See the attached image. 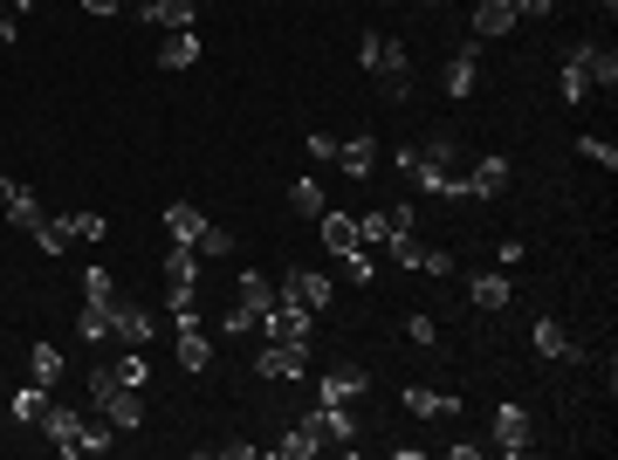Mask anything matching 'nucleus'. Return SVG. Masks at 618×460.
<instances>
[{
  "instance_id": "nucleus-44",
  "label": "nucleus",
  "mask_w": 618,
  "mask_h": 460,
  "mask_svg": "<svg viewBox=\"0 0 618 460\" xmlns=\"http://www.w3.org/2000/svg\"><path fill=\"white\" fill-rule=\"evenodd\" d=\"M420 8H440V0H420Z\"/></svg>"
},
{
  "instance_id": "nucleus-32",
  "label": "nucleus",
  "mask_w": 618,
  "mask_h": 460,
  "mask_svg": "<svg viewBox=\"0 0 618 460\" xmlns=\"http://www.w3.org/2000/svg\"><path fill=\"white\" fill-rule=\"evenodd\" d=\"M611 82H618V56L591 41V90H611Z\"/></svg>"
},
{
  "instance_id": "nucleus-22",
  "label": "nucleus",
  "mask_w": 618,
  "mask_h": 460,
  "mask_svg": "<svg viewBox=\"0 0 618 460\" xmlns=\"http://www.w3.org/2000/svg\"><path fill=\"white\" fill-rule=\"evenodd\" d=\"M158 62H165V69H193V62H199V35H193V28H165Z\"/></svg>"
},
{
  "instance_id": "nucleus-11",
  "label": "nucleus",
  "mask_w": 618,
  "mask_h": 460,
  "mask_svg": "<svg viewBox=\"0 0 618 460\" xmlns=\"http://www.w3.org/2000/svg\"><path fill=\"white\" fill-rule=\"evenodd\" d=\"M173 330H179V371H193V379H199V371L214 364V337L199 330V310L193 316H173Z\"/></svg>"
},
{
  "instance_id": "nucleus-42",
  "label": "nucleus",
  "mask_w": 618,
  "mask_h": 460,
  "mask_svg": "<svg viewBox=\"0 0 618 460\" xmlns=\"http://www.w3.org/2000/svg\"><path fill=\"white\" fill-rule=\"evenodd\" d=\"M310 158H337V138H330V131H310Z\"/></svg>"
},
{
  "instance_id": "nucleus-38",
  "label": "nucleus",
  "mask_w": 618,
  "mask_h": 460,
  "mask_svg": "<svg viewBox=\"0 0 618 460\" xmlns=\"http://www.w3.org/2000/svg\"><path fill=\"white\" fill-rule=\"evenodd\" d=\"M344 275H351V282H371V275H379V262H371V247H357V255H344Z\"/></svg>"
},
{
  "instance_id": "nucleus-2",
  "label": "nucleus",
  "mask_w": 618,
  "mask_h": 460,
  "mask_svg": "<svg viewBox=\"0 0 618 460\" xmlns=\"http://www.w3.org/2000/svg\"><path fill=\"white\" fill-rule=\"evenodd\" d=\"M357 62L379 76L385 104H412V56H405V41H399V35H379V28H371V35L357 41Z\"/></svg>"
},
{
  "instance_id": "nucleus-28",
  "label": "nucleus",
  "mask_w": 618,
  "mask_h": 460,
  "mask_svg": "<svg viewBox=\"0 0 618 460\" xmlns=\"http://www.w3.org/2000/svg\"><path fill=\"white\" fill-rule=\"evenodd\" d=\"M288 206H296V214H303V221H316V214H323V206H330V193H323V179H296V186H288Z\"/></svg>"
},
{
  "instance_id": "nucleus-41",
  "label": "nucleus",
  "mask_w": 618,
  "mask_h": 460,
  "mask_svg": "<svg viewBox=\"0 0 618 460\" xmlns=\"http://www.w3.org/2000/svg\"><path fill=\"white\" fill-rule=\"evenodd\" d=\"M557 0H516V21H550Z\"/></svg>"
},
{
  "instance_id": "nucleus-35",
  "label": "nucleus",
  "mask_w": 618,
  "mask_h": 460,
  "mask_svg": "<svg viewBox=\"0 0 618 460\" xmlns=\"http://www.w3.org/2000/svg\"><path fill=\"white\" fill-rule=\"evenodd\" d=\"M275 453H282V460H310V453H316V440H310L303 427H288V433L275 440Z\"/></svg>"
},
{
  "instance_id": "nucleus-20",
  "label": "nucleus",
  "mask_w": 618,
  "mask_h": 460,
  "mask_svg": "<svg viewBox=\"0 0 618 460\" xmlns=\"http://www.w3.org/2000/svg\"><path fill=\"white\" fill-rule=\"evenodd\" d=\"M138 14L151 28H193L199 21V0H138Z\"/></svg>"
},
{
  "instance_id": "nucleus-7",
  "label": "nucleus",
  "mask_w": 618,
  "mask_h": 460,
  "mask_svg": "<svg viewBox=\"0 0 618 460\" xmlns=\"http://www.w3.org/2000/svg\"><path fill=\"white\" fill-rule=\"evenodd\" d=\"M262 330H268L275 344H310V337H316V310H303L296 296H282V288H275V310H268Z\"/></svg>"
},
{
  "instance_id": "nucleus-27",
  "label": "nucleus",
  "mask_w": 618,
  "mask_h": 460,
  "mask_svg": "<svg viewBox=\"0 0 618 460\" xmlns=\"http://www.w3.org/2000/svg\"><path fill=\"white\" fill-rule=\"evenodd\" d=\"M76 337H82V344H110V310H104V303H82V310H76Z\"/></svg>"
},
{
  "instance_id": "nucleus-21",
  "label": "nucleus",
  "mask_w": 618,
  "mask_h": 460,
  "mask_svg": "<svg viewBox=\"0 0 618 460\" xmlns=\"http://www.w3.org/2000/svg\"><path fill=\"white\" fill-rule=\"evenodd\" d=\"M49 399H56L49 385H35V379H28V385L8 399V420H14V427H41V412H49Z\"/></svg>"
},
{
  "instance_id": "nucleus-30",
  "label": "nucleus",
  "mask_w": 618,
  "mask_h": 460,
  "mask_svg": "<svg viewBox=\"0 0 618 460\" xmlns=\"http://www.w3.org/2000/svg\"><path fill=\"white\" fill-rule=\"evenodd\" d=\"M110 379H117V385H151V364H145L131 344H124V358L110 364Z\"/></svg>"
},
{
  "instance_id": "nucleus-15",
  "label": "nucleus",
  "mask_w": 618,
  "mask_h": 460,
  "mask_svg": "<svg viewBox=\"0 0 618 460\" xmlns=\"http://www.w3.org/2000/svg\"><path fill=\"white\" fill-rule=\"evenodd\" d=\"M255 371H262V379H303V371H310V344H262V358H255Z\"/></svg>"
},
{
  "instance_id": "nucleus-17",
  "label": "nucleus",
  "mask_w": 618,
  "mask_h": 460,
  "mask_svg": "<svg viewBox=\"0 0 618 460\" xmlns=\"http://www.w3.org/2000/svg\"><path fill=\"white\" fill-rule=\"evenodd\" d=\"M275 288H282V296H296L303 310H330V296H337V288H330V275H316V268H288Z\"/></svg>"
},
{
  "instance_id": "nucleus-1",
  "label": "nucleus",
  "mask_w": 618,
  "mask_h": 460,
  "mask_svg": "<svg viewBox=\"0 0 618 460\" xmlns=\"http://www.w3.org/2000/svg\"><path fill=\"white\" fill-rule=\"evenodd\" d=\"M41 440H49L62 460H76V453H110V447H117L104 412H97V420H82L76 405H56V399H49V412H41Z\"/></svg>"
},
{
  "instance_id": "nucleus-12",
  "label": "nucleus",
  "mask_w": 618,
  "mask_h": 460,
  "mask_svg": "<svg viewBox=\"0 0 618 460\" xmlns=\"http://www.w3.org/2000/svg\"><path fill=\"white\" fill-rule=\"evenodd\" d=\"M330 165H337L344 179H371V173H379V138H371V131L337 138V158H330Z\"/></svg>"
},
{
  "instance_id": "nucleus-3",
  "label": "nucleus",
  "mask_w": 618,
  "mask_h": 460,
  "mask_svg": "<svg viewBox=\"0 0 618 460\" xmlns=\"http://www.w3.org/2000/svg\"><path fill=\"white\" fill-rule=\"evenodd\" d=\"M82 385H90V412H104L117 433H138V427H145V399H138V385H117L110 364H97Z\"/></svg>"
},
{
  "instance_id": "nucleus-9",
  "label": "nucleus",
  "mask_w": 618,
  "mask_h": 460,
  "mask_svg": "<svg viewBox=\"0 0 618 460\" xmlns=\"http://www.w3.org/2000/svg\"><path fill=\"white\" fill-rule=\"evenodd\" d=\"M529 344H536V358H543V364H585V358H591L585 344H570V330H563L557 316L536 323V330H529Z\"/></svg>"
},
{
  "instance_id": "nucleus-19",
  "label": "nucleus",
  "mask_w": 618,
  "mask_h": 460,
  "mask_svg": "<svg viewBox=\"0 0 618 460\" xmlns=\"http://www.w3.org/2000/svg\"><path fill=\"white\" fill-rule=\"evenodd\" d=\"M241 310L255 316V330L268 323V310H275V282H268L262 268H241Z\"/></svg>"
},
{
  "instance_id": "nucleus-31",
  "label": "nucleus",
  "mask_w": 618,
  "mask_h": 460,
  "mask_svg": "<svg viewBox=\"0 0 618 460\" xmlns=\"http://www.w3.org/2000/svg\"><path fill=\"white\" fill-rule=\"evenodd\" d=\"M82 303H117V282H110V268H82Z\"/></svg>"
},
{
  "instance_id": "nucleus-8",
  "label": "nucleus",
  "mask_w": 618,
  "mask_h": 460,
  "mask_svg": "<svg viewBox=\"0 0 618 460\" xmlns=\"http://www.w3.org/2000/svg\"><path fill=\"white\" fill-rule=\"evenodd\" d=\"M557 90H563V104L591 97V41H570V49L557 56Z\"/></svg>"
},
{
  "instance_id": "nucleus-43",
  "label": "nucleus",
  "mask_w": 618,
  "mask_h": 460,
  "mask_svg": "<svg viewBox=\"0 0 618 460\" xmlns=\"http://www.w3.org/2000/svg\"><path fill=\"white\" fill-rule=\"evenodd\" d=\"M82 8H90V14H117V8H124V0H82Z\"/></svg>"
},
{
  "instance_id": "nucleus-4",
  "label": "nucleus",
  "mask_w": 618,
  "mask_h": 460,
  "mask_svg": "<svg viewBox=\"0 0 618 460\" xmlns=\"http://www.w3.org/2000/svg\"><path fill=\"white\" fill-rule=\"evenodd\" d=\"M296 427L316 440V453H323V447H337V453H344V447H357V420H351V405H316V412H303Z\"/></svg>"
},
{
  "instance_id": "nucleus-36",
  "label": "nucleus",
  "mask_w": 618,
  "mask_h": 460,
  "mask_svg": "<svg viewBox=\"0 0 618 460\" xmlns=\"http://www.w3.org/2000/svg\"><path fill=\"white\" fill-rule=\"evenodd\" d=\"M405 337L420 344V351H433V344H440V323H433V316L420 310V316H405Z\"/></svg>"
},
{
  "instance_id": "nucleus-33",
  "label": "nucleus",
  "mask_w": 618,
  "mask_h": 460,
  "mask_svg": "<svg viewBox=\"0 0 618 460\" xmlns=\"http://www.w3.org/2000/svg\"><path fill=\"white\" fill-rule=\"evenodd\" d=\"M62 227H69V241H104V214H62Z\"/></svg>"
},
{
  "instance_id": "nucleus-29",
  "label": "nucleus",
  "mask_w": 618,
  "mask_h": 460,
  "mask_svg": "<svg viewBox=\"0 0 618 460\" xmlns=\"http://www.w3.org/2000/svg\"><path fill=\"white\" fill-rule=\"evenodd\" d=\"M193 255H199V262H227V255H234V234L206 221V227H199V241H193Z\"/></svg>"
},
{
  "instance_id": "nucleus-13",
  "label": "nucleus",
  "mask_w": 618,
  "mask_h": 460,
  "mask_svg": "<svg viewBox=\"0 0 618 460\" xmlns=\"http://www.w3.org/2000/svg\"><path fill=\"white\" fill-rule=\"evenodd\" d=\"M364 392H371V379H364L357 364H330V371H323V385H316V399H323V405H357Z\"/></svg>"
},
{
  "instance_id": "nucleus-6",
  "label": "nucleus",
  "mask_w": 618,
  "mask_h": 460,
  "mask_svg": "<svg viewBox=\"0 0 618 460\" xmlns=\"http://www.w3.org/2000/svg\"><path fill=\"white\" fill-rule=\"evenodd\" d=\"M110 337L131 344V351H145V344L158 337V310H151V303H131V296H117V303H110Z\"/></svg>"
},
{
  "instance_id": "nucleus-18",
  "label": "nucleus",
  "mask_w": 618,
  "mask_h": 460,
  "mask_svg": "<svg viewBox=\"0 0 618 460\" xmlns=\"http://www.w3.org/2000/svg\"><path fill=\"white\" fill-rule=\"evenodd\" d=\"M516 35V0H474V41Z\"/></svg>"
},
{
  "instance_id": "nucleus-26",
  "label": "nucleus",
  "mask_w": 618,
  "mask_h": 460,
  "mask_svg": "<svg viewBox=\"0 0 618 460\" xmlns=\"http://www.w3.org/2000/svg\"><path fill=\"white\" fill-rule=\"evenodd\" d=\"M28 379L56 392V385H62V351H56V344H35V351H28Z\"/></svg>"
},
{
  "instance_id": "nucleus-23",
  "label": "nucleus",
  "mask_w": 618,
  "mask_h": 460,
  "mask_svg": "<svg viewBox=\"0 0 618 460\" xmlns=\"http://www.w3.org/2000/svg\"><path fill=\"white\" fill-rule=\"evenodd\" d=\"M199 227H206V214H199V206L193 199H173V206H165V241H199Z\"/></svg>"
},
{
  "instance_id": "nucleus-24",
  "label": "nucleus",
  "mask_w": 618,
  "mask_h": 460,
  "mask_svg": "<svg viewBox=\"0 0 618 460\" xmlns=\"http://www.w3.org/2000/svg\"><path fill=\"white\" fill-rule=\"evenodd\" d=\"M405 412H412V420H447V412H453V392H433V385H405Z\"/></svg>"
},
{
  "instance_id": "nucleus-25",
  "label": "nucleus",
  "mask_w": 618,
  "mask_h": 460,
  "mask_svg": "<svg viewBox=\"0 0 618 460\" xmlns=\"http://www.w3.org/2000/svg\"><path fill=\"white\" fill-rule=\"evenodd\" d=\"M468 296H474V310H494V316H502L516 288H509V275H474V282H468Z\"/></svg>"
},
{
  "instance_id": "nucleus-40",
  "label": "nucleus",
  "mask_w": 618,
  "mask_h": 460,
  "mask_svg": "<svg viewBox=\"0 0 618 460\" xmlns=\"http://www.w3.org/2000/svg\"><path fill=\"white\" fill-rule=\"evenodd\" d=\"M247 330H255V316H247V310H241V303H234V310H227V316H220V337H247Z\"/></svg>"
},
{
  "instance_id": "nucleus-14",
  "label": "nucleus",
  "mask_w": 618,
  "mask_h": 460,
  "mask_svg": "<svg viewBox=\"0 0 618 460\" xmlns=\"http://www.w3.org/2000/svg\"><path fill=\"white\" fill-rule=\"evenodd\" d=\"M0 214H8L21 234H35L41 221H49V214H41V199H35V186H21V179H0Z\"/></svg>"
},
{
  "instance_id": "nucleus-5",
  "label": "nucleus",
  "mask_w": 618,
  "mask_h": 460,
  "mask_svg": "<svg viewBox=\"0 0 618 460\" xmlns=\"http://www.w3.org/2000/svg\"><path fill=\"white\" fill-rule=\"evenodd\" d=\"M474 82H481V41H461V49L440 62V97L447 104H468Z\"/></svg>"
},
{
  "instance_id": "nucleus-39",
  "label": "nucleus",
  "mask_w": 618,
  "mask_h": 460,
  "mask_svg": "<svg viewBox=\"0 0 618 460\" xmlns=\"http://www.w3.org/2000/svg\"><path fill=\"white\" fill-rule=\"evenodd\" d=\"M420 275H433V282L453 275V255H447V247H426V255H420Z\"/></svg>"
},
{
  "instance_id": "nucleus-16",
  "label": "nucleus",
  "mask_w": 618,
  "mask_h": 460,
  "mask_svg": "<svg viewBox=\"0 0 618 460\" xmlns=\"http://www.w3.org/2000/svg\"><path fill=\"white\" fill-rule=\"evenodd\" d=\"M316 234H323V247H330V255H357V247H364V234H357V221L351 214H337V206H323V214H316Z\"/></svg>"
},
{
  "instance_id": "nucleus-34",
  "label": "nucleus",
  "mask_w": 618,
  "mask_h": 460,
  "mask_svg": "<svg viewBox=\"0 0 618 460\" xmlns=\"http://www.w3.org/2000/svg\"><path fill=\"white\" fill-rule=\"evenodd\" d=\"M577 151H585L591 165H605V173L618 165V145H611V138H598V131H585V138H577Z\"/></svg>"
},
{
  "instance_id": "nucleus-37",
  "label": "nucleus",
  "mask_w": 618,
  "mask_h": 460,
  "mask_svg": "<svg viewBox=\"0 0 618 460\" xmlns=\"http://www.w3.org/2000/svg\"><path fill=\"white\" fill-rule=\"evenodd\" d=\"M35 247H41V255H62V247H69V227H62V221H41V227H35Z\"/></svg>"
},
{
  "instance_id": "nucleus-10",
  "label": "nucleus",
  "mask_w": 618,
  "mask_h": 460,
  "mask_svg": "<svg viewBox=\"0 0 618 460\" xmlns=\"http://www.w3.org/2000/svg\"><path fill=\"white\" fill-rule=\"evenodd\" d=\"M529 405H516V399H502L494 405V453H529Z\"/></svg>"
}]
</instances>
